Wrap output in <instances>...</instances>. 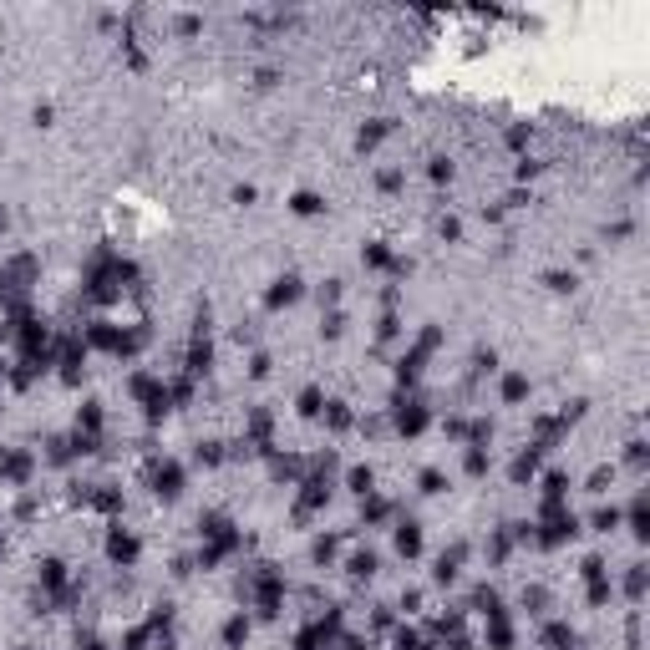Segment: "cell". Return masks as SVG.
I'll return each mask as SVG.
<instances>
[{"label": "cell", "mask_w": 650, "mask_h": 650, "mask_svg": "<svg viewBox=\"0 0 650 650\" xmlns=\"http://www.w3.org/2000/svg\"><path fill=\"white\" fill-rule=\"evenodd\" d=\"M153 493H158V498H178V493H183V467L163 462L158 473H153Z\"/></svg>", "instance_id": "1"}, {"label": "cell", "mask_w": 650, "mask_h": 650, "mask_svg": "<svg viewBox=\"0 0 650 650\" xmlns=\"http://www.w3.org/2000/svg\"><path fill=\"white\" fill-rule=\"evenodd\" d=\"M0 478L25 483V478H31V458H25V452H0Z\"/></svg>", "instance_id": "2"}, {"label": "cell", "mask_w": 650, "mask_h": 650, "mask_svg": "<svg viewBox=\"0 0 650 650\" xmlns=\"http://www.w3.org/2000/svg\"><path fill=\"white\" fill-rule=\"evenodd\" d=\"M107 554L117 559V564H133V559H137V539H133V534H122V528H117V534L107 539Z\"/></svg>", "instance_id": "3"}, {"label": "cell", "mask_w": 650, "mask_h": 650, "mask_svg": "<svg viewBox=\"0 0 650 650\" xmlns=\"http://www.w3.org/2000/svg\"><path fill=\"white\" fill-rule=\"evenodd\" d=\"M295 300H300V280H295V275H284V280H275V290H269V305H295Z\"/></svg>", "instance_id": "4"}, {"label": "cell", "mask_w": 650, "mask_h": 650, "mask_svg": "<svg viewBox=\"0 0 650 650\" xmlns=\"http://www.w3.org/2000/svg\"><path fill=\"white\" fill-rule=\"evenodd\" d=\"M209 361H214V346H209V341H193V350H188V371H193V376L209 371Z\"/></svg>", "instance_id": "5"}, {"label": "cell", "mask_w": 650, "mask_h": 650, "mask_svg": "<svg viewBox=\"0 0 650 650\" xmlns=\"http://www.w3.org/2000/svg\"><path fill=\"white\" fill-rule=\"evenodd\" d=\"M41 584L46 590H61V584H67V564H61V559H46L41 564Z\"/></svg>", "instance_id": "6"}, {"label": "cell", "mask_w": 650, "mask_h": 650, "mask_svg": "<svg viewBox=\"0 0 650 650\" xmlns=\"http://www.w3.org/2000/svg\"><path fill=\"white\" fill-rule=\"evenodd\" d=\"M396 549H401V554H417V549H422L417 524H401V528H396Z\"/></svg>", "instance_id": "7"}, {"label": "cell", "mask_w": 650, "mask_h": 650, "mask_svg": "<svg viewBox=\"0 0 650 650\" xmlns=\"http://www.w3.org/2000/svg\"><path fill=\"white\" fill-rule=\"evenodd\" d=\"M224 640H229V645H244V640H249V620H244V615H234L229 625H224Z\"/></svg>", "instance_id": "8"}, {"label": "cell", "mask_w": 650, "mask_h": 650, "mask_svg": "<svg viewBox=\"0 0 650 650\" xmlns=\"http://www.w3.org/2000/svg\"><path fill=\"white\" fill-rule=\"evenodd\" d=\"M396 427H401V432H422V427H427V412H422V407H407V412L396 417Z\"/></svg>", "instance_id": "9"}, {"label": "cell", "mask_w": 650, "mask_h": 650, "mask_svg": "<svg viewBox=\"0 0 650 650\" xmlns=\"http://www.w3.org/2000/svg\"><path fill=\"white\" fill-rule=\"evenodd\" d=\"M386 133H392V122H371V127H361V137H356V142H361V148H376V142H381Z\"/></svg>", "instance_id": "10"}, {"label": "cell", "mask_w": 650, "mask_h": 650, "mask_svg": "<svg viewBox=\"0 0 650 650\" xmlns=\"http://www.w3.org/2000/svg\"><path fill=\"white\" fill-rule=\"evenodd\" d=\"M528 396V376H508L503 381V401H524Z\"/></svg>", "instance_id": "11"}, {"label": "cell", "mask_w": 650, "mask_h": 650, "mask_svg": "<svg viewBox=\"0 0 650 650\" xmlns=\"http://www.w3.org/2000/svg\"><path fill=\"white\" fill-rule=\"evenodd\" d=\"M534 467H539V452H524V458L513 462V483H524V478H534Z\"/></svg>", "instance_id": "12"}, {"label": "cell", "mask_w": 650, "mask_h": 650, "mask_svg": "<svg viewBox=\"0 0 650 650\" xmlns=\"http://www.w3.org/2000/svg\"><path fill=\"white\" fill-rule=\"evenodd\" d=\"M350 574H356V579H371V574H376V554H356V559H350Z\"/></svg>", "instance_id": "13"}, {"label": "cell", "mask_w": 650, "mask_h": 650, "mask_svg": "<svg viewBox=\"0 0 650 650\" xmlns=\"http://www.w3.org/2000/svg\"><path fill=\"white\" fill-rule=\"evenodd\" d=\"M320 392H315V386H310V392H300V417H320Z\"/></svg>", "instance_id": "14"}, {"label": "cell", "mask_w": 650, "mask_h": 650, "mask_svg": "<svg viewBox=\"0 0 650 650\" xmlns=\"http://www.w3.org/2000/svg\"><path fill=\"white\" fill-rule=\"evenodd\" d=\"M371 483H376V478H371V467H350V488H356L361 498L371 493Z\"/></svg>", "instance_id": "15"}, {"label": "cell", "mask_w": 650, "mask_h": 650, "mask_svg": "<svg viewBox=\"0 0 650 650\" xmlns=\"http://www.w3.org/2000/svg\"><path fill=\"white\" fill-rule=\"evenodd\" d=\"M290 209H295V214H320V199H315V193H295Z\"/></svg>", "instance_id": "16"}, {"label": "cell", "mask_w": 650, "mask_h": 650, "mask_svg": "<svg viewBox=\"0 0 650 650\" xmlns=\"http://www.w3.org/2000/svg\"><path fill=\"white\" fill-rule=\"evenodd\" d=\"M325 417H330V427H335V432H341V427H350V412H346V401H330V412H325Z\"/></svg>", "instance_id": "17"}, {"label": "cell", "mask_w": 650, "mask_h": 650, "mask_svg": "<svg viewBox=\"0 0 650 650\" xmlns=\"http://www.w3.org/2000/svg\"><path fill=\"white\" fill-rule=\"evenodd\" d=\"M366 265L386 269V265H392V249H386V244H371V249H366Z\"/></svg>", "instance_id": "18"}, {"label": "cell", "mask_w": 650, "mask_h": 650, "mask_svg": "<svg viewBox=\"0 0 650 650\" xmlns=\"http://www.w3.org/2000/svg\"><path fill=\"white\" fill-rule=\"evenodd\" d=\"M82 427H87V432L102 427V407H97V401H87V407H82Z\"/></svg>", "instance_id": "19"}, {"label": "cell", "mask_w": 650, "mask_h": 650, "mask_svg": "<svg viewBox=\"0 0 650 650\" xmlns=\"http://www.w3.org/2000/svg\"><path fill=\"white\" fill-rule=\"evenodd\" d=\"M218 458H224V452H218V442H203V447H199V462H218Z\"/></svg>", "instance_id": "20"}, {"label": "cell", "mask_w": 650, "mask_h": 650, "mask_svg": "<svg viewBox=\"0 0 650 650\" xmlns=\"http://www.w3.org/2000/svg\"><path fill=\"white\" fill-rule=\"evenodd\" d=\"M422 493H442V473H422Z\"/></svg>", "instance_id": "21"}, {"label": "cell", "mask_w": 650, "mask_h": 650, "mask_svg": "<svg viewBox=\"0 0 650 650\" xmlns=\"http://www.w3.org/2000/svg\"><path fill=\"white\" fill-rule=\"evenodd\" d=\"M432 178H437V183H442V178H452V163H447V158H437V163H432Z\"/></svg>", "instance_id": "22"}, {"label": "cell", "mask_w": 650, "mask_h": 650, "mask_svg": "<svg viewBox=\"0 0 650 650\" xmlns=\"http://www.w3.org/2000/svg\"><path fill=\"white\" fill-rule=\"evenodd\" d=\"M330 554H335V539H320V543H315V559L325 564V559H330Z\"/></svg>", "instance_id": "23"}, {"label": "cell", "mask_w": 650, "mask_h": 650, "mask_svg": "<svg viewBox=\"0 0 650 650\" xmlns=\"http://www.w3.org/2000/svg\"><path fill=\"white\" fill-rule=\"evenodd\" d=\"M0 229H5V209H0Z\"/></svg>", "instance_id": "24"}]
</instances>
